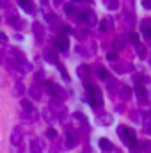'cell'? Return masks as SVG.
<instances>
[{
  "mask_svg": "<svg viewBox=\"0 0 151 153\" xmlns=\"http://www.w3.org/2000/svg\"><path fill=\"white\" fill-rule=\"evenodd\" d=\"M87 98H89V102H91L93 107H100V105L103 103L101 91H100L96 85H91V87H89V91H87Z\"/></svg>",
  "mask_w": 151,
  "mask_h": 153,
  "instance_id": "obj_1",
  "label": "cell"
},
{
  "mask_svg": "<svg viewBox=\"0 0 151 153\" xmlns=\"http://www.w3.org/2000/svg\"><path fill=\"white\" fill-rule=\"evenodd\" d=\"M119 135H121V139H123L128 146H135V144H137V141H135V132L130 130L128 126H119Z\"/></svg>",
  "mask_w": 151,
  "mask_h": 153,
  "instance_id": "obj_2",
  "label": "cell"
},
{
  "mask_svg": "<svg viewBox=\"0 0 151 153\" xmlns=\"http://www.w3.org/2000/svg\"><path fill=\"white\" fill-rule=\"evenodd\" d=\"M46 89H48V93L52 94V96H64V93H62V89L61 87H57L55 84H52V82H46Z\"/></svg>",
  "mask_w": 151,
  "mask_h": 153,
  "instance_id": "obj_3",
  "label": "cell"
},
{
  "mask_svg": "<svg viewBox=\"0 0 151 153\" xmlns=\"http://www.w3.org/2000/svg\"><path fill=\"white\" fill-rule=\"evenodd\" d=\"M55 46L61 52H66L70 48V41H68V38H59V39H55Z\"/></svg>",
  "mask_w": 151,
  "mask_h": 153,
  "instance_id": "obj_4",
  "label": "cell"
},
{
  "mask_svg": "<svg viewBox=\"0 0 151 153\" xmlns=\"http://www.w3.org/2000/svg\"><path fill=\"white\" fill-rule=\"evenodd\" d=\"M21 139H23V132H21V128H14L13 137H11L13 144H20V143H21Z\"/></svg>",
  "mask_w": 151,
  "mask_h": 153,
  "instance_id": "obj_5",
  "label": "cell"
},
{
  "mask_svg": "<svg viewBox=\"0 0 151 153\" xmlns=\"http://www.w3.org/2000/svg\"><path fill=\"white\" fill-rule=\"evenodd\" d=\"M20 2V5L27 11V13H32L34 11V4H32V0H18Z\"/></svg>",
  "mask_w": 151,
  "mask_h": 153,
  "instance_id": "obj_6",
  "label": "cell"
},
{
  "mask_svg": "<svg viewBox=\"0 0 151 153\" xmlns=\"http://www.w3.org/2000/svg\"><path fill=\"white\" fill-rule=\"evenodd\" d=\"M142 30H144V34H146L148 38H151V18H148V20L142 22Z\"/></svg>",
  "mask_w": 151,
  "mask_h": 153,
  "instance_id": "obj_7",
  "label": "cell"
},
{
  "mask_svg": "<svg viewBox=\"0 0 151 153\" xmlns=\"http://www.w3.org/2000/svg\"><path fill=\"white\" fill-rule=\"evenodd\" d=\"M85 22H87L89 25H96V14H94L93 11L85 13Z\"/></svg>",
  "mask_w": 151,
  "mask_h": 153,
  "instance_id": "obj_8",
  "label": "cell"
},
{
  "mask_svg": "<svg viewBox=\"0 0 151 153\" xmlns=\"http://www.w3.org/2000/svg\"><path fill=\"white\" fill-rule=\"evenodd\" d=\"M100 148H103V152H110L112 150V143L107 139H100Z\"/></svg>",
  "mask_w": 151,
  "mask_h": 153,
  "instance_id": "obj_9",
  "label": "cell"
},
{
  "mask_svg": "<svg viewBox=\"0 0 151 153\" xmlns=\"http://www.w3.org/2000/svg\"><path fill=\"white\" fill-rule=\"evenodd\" d=\"M76 73H78L80 78H85V76H89V68H87V66H78Z\"/></svg>",
  "mask_w": 151,
  "mask_h": 153,
  "instance_id": "obj_10",
  "label": "cell"
},
{
  "mask_svg": "<svg viewBox=\"0 0 151 153\" xmlns=\"http://www.w3.org/2000/svg\"><path fill=\"white\" fill-rule=\"evenodd\" d=\"M110 25H112L110 18H103V20H101V25H100V29H101V30H109V29H110Z\"/></svg>",
  "mask_w": 151,
  "mask_h": 153,
  "instance_id": "obj_11",
  "label": "cell"
},
{
  "mask_svg": "<svg viewBox=\"0 0 151 153\" xmlns=\"http://www.w3.org/2000/svg\"><path fill=\"white\" fill-rule=\"evenodd\" d=\"M23 89H25V87H23V84H21V82H18V84L14 85V94H16V96H21V94H23Z\"/></svg>",
  "mask_w": 151,
  "mask_h": 153,
  "instance_id": "obj_12",
  "label": "cell"
},
{
  "mask_svg": "<svg viewBox=\"0 0 151 153\" xmlns=\"http://www.w3.org/2000/svg\"><path fill=\"white\" fill-rule=\"evenodd\" d=\"M75 143H76V135L73 132H68V143H66V144H68V146H73Z\"/></svg>",
  "mask_w": 151,
  "mask_h": 153,
  "instance_id": "obj_13",
  "label": "cell"
},
{
  "mask_svg": "<svg viewBox=\"0 0 151 153\" xmlns=\"http://www.w3.org/2000/svg\"><path fill=\"white\" fill-rule=\"evenodd\" d=\"M130 96H132V91H130L128 87H123V89H121V98H123V100H128Z\"/></svg>",
  "mask_w": 151,
  "mask_h": 153,
  "instance_id": "obj_14",
  "label": "cell"
},
{
  "mask_svg": "<svg viewBox=\"0 0 151 153\" xmlns=\"http://www.w3.org/2000/svg\"><path fill=\"white\" fill-rule=\"evenodd\" d=\"M114 48H117V50L124 48V39H123V38H117L115 41H114Z\"/></svg>",
  "mask_w": 151,
  "mask_h": 153,
  "instance_id": "obj_15",
  "label": "cell"
},
{
  "mask_svg": "<svg viewBox=\"0 0 151 153\" xmlns=\"http://www.w3.org/2000/svg\"><path fill=\"white\" fill-rule=\"evenodd\" d=\"M30 94H32V98H39V96H41L39 91H38V87H32V89H30Z\"/></svg>",
  "mask_w": 151,
  "mask_h": 153,
  "instance_id": "obj_16",
  "label": "cell"
},
{
  "mask_svg": "<svg viewBox=\"0 0 151 153\" xmlns=\"http://www.w3.org/2000/svg\"><path fill=\"white\" fill-rule=\"evenodd\" d=\"M128 38H130V41H132L133 45H137V43H139V36H137V34H130Z\"/></svg>",
  "mask_w": 151,
  "mask_h": 153,
  "instance_id": "obj_17",
  "label": "cell"
},
{
  "mask_svg": "<svg viewBox=\"0 0 151 153\" xmlns=\"http://www.w3.org/2000/svg\"><path fill=\"white\" fill-rule=\"evenodd\" d=\"M107 59H109V61H117V53H115V52L107 53Z\"/></svg>",
  "mask_w": 151,
  "mask_h": 153,
  "instance_id": "obj_18",
  "label": "cell"
},
{
  "mask_svg": "<svg viewBox=\"0 0 151 153\" xmlns=\"http://www.w3.org/2000/svg\"><path fill=\"white\" fill-rule=\"evenodd\" d=\"M98 75L101 76V78H107V76H109V73H107V70H103V68H100V70H98Z\"/></svg>",
  "mask_w": 151,
  "mask_h": 153,
  "instance_id": "obj_19",
  "label": "cell"
},
{
  "mask_svg": "<svg viewBox=\"0 0 151 153\" xmlns=\"http://www.w3.org/2000/svg\"><path fill=\"white\" fill-rule=\"evenodd\" d=\"M137 94H139V96H141V98H142V96H144V98H146V89H142V87H141V85H139V87H137Z\"/></svg>",
  "mask_w": 151,
  "mask_h": 153,
  "instance_id": "obj_20",
  "label": "cell"
},
{
  "mask_svg": "<svg viewBox=\"0 0 151 153\" xmlns=\"http://www.w3.org/2000/svg\"><path fill=\"white\" fill-rule=\"evenodd\" d=\"M30 146H32V152H34V153H39V148H38V141H32V143H30Z\"/></svg>",
  "mask_w": 151,
  "mask_h": 153,
  "instance_id": "obj_21",
  "label": "cell"
},
{
  "mask_svg": "<svg viewBox=\"0 0 151 153\" xmlns=\"http://www.w3.org/2000/svg\"><path fill=\"white\" fill-rule=\"evenodd\" d=\"M21 105H23V109H25V111H29V109L32 111V105H30V103H29L27 100H23V102H21Z\"/></svg>",
  "mask_w": 151,
  "mask_h": 153,
  "instance_id": "obj_22",
  "label": "cell"
},
{
  "mask_svg": "<svg viewBox=\"0 0 151 153\" xmlns=\"http://www.w3.org/2000/svg\"><path fill=\"white\" fill-rule=\"evenodd\" d=\"M46 137H50V139H53V137H55V130H53V128H50V130L46 132Z\"/></svg>",
  "mask_w": 151,
  "mask_h": 153,
  "instance_id": "obj_23",
  "label": "cell"
},
{
  "mask_svg": "<svg viewBox=\"0 0 151 153\" xmlns=\"http://www.w3.org/2000/svg\"><path fill=\"white\" fill-rule=\"evenodd\" d=\"M142 5H144L146 9H151V0H142Z\"/></svg>",
  "mask_w": 151,
  "mask_h": 153,
  "instance_id": "obj_24",
  "label": "cell"
},
{
  "mask_svg": "<svg viewBox=\"0 0 151 153\" xmlns=\"http://www.w3.org/2000/svg\"><path fill=\"white\" fill-rule=\"evenodd\" d=\"M44 57H46V59H48V61H50V62H57V61H55V57H53V55H52V53H46V55H44Z\"/></svg>",
  "mask_w": 151,
  "mask_h": 153,
  "instance_id": "obj_25",
  "label": "cell"
},
{
  "mask_svg": "<svg viewBox=\"0 0 151 153\" xmlns=\"http://www.w3.org/2000/svg\"><path fill=\"white\" fill-rule=\"evenodd\" d=\"M0 41L5 43V41H7V36H5V34H0Z\"/></svg>",
  "mask_w": 151,
  "mask_h": 153,
  "instance_id": "obj_26",
  "label": "cell"
},
{
  "mask_svg": "<svg viewBox=\"0 0 151 153\" xmlns=\"http://www.w3.org/2000/svg\"><path fill=\"white\" fill-rule=\"evenodd\" d=\"M75 2H78V0H75Z\"/></svg>",
  "mask_w": 151,
  "mask_h": 153,
  "instance_id": "obj_27",
  "label": "cell"
}]
</instances>
